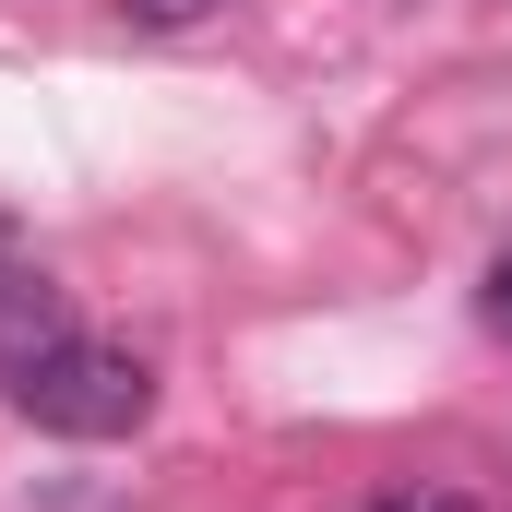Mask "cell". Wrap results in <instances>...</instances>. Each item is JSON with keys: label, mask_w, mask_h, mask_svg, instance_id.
I'll use <instances>...</instances> for the list:
<instances>
[{"label": "cell", "mask_w": 512, "mask_h": 512, "mask_svg": "<svg viewBox=\"0 0 512 512\" xmlns=\"http://www.w3.org/2000/svg\"><path fill=\"white\" fill-rule=\"evenodd\" d=\"M131 24H203V12H227V0H120Z\"/></svg>", "instance_id": "277c9868"}, {"label": "cell", "mask_w": 512, "mask_h": 512, "mask_svg": "<svg viewBox=\"0 0 512 512\" xmlns=\"http://www.w3.org/2000/svg\"><path fill=\"white\" fill-rule=\"evenodd\" d=\"M12 405L36 417V429H60V441H131L143 417H155V370L131 358V346H96V334H72L48 370H24Z\"/></svg>", "instance_id": "6da1fadb"}, {"label": "cell", "mask_w": 512, "mask_h": 512, "mask_svg": "<svg viewBox=\"0 0 512 512\" xmlns=\"http://www.w3.org/2000/svg\"><path fill=\"white\" fill-rule=\"evenodd\" d=\"M72 346V310H60V286L36 274V262H0V393L24 382V370H48Z\"/></svg>", "instance_id": "7a4b0ae2"}, {"label": "cell", "mask_w": 512, "mask_h": 512, "mask_svg": "<svg viewBox=\"0 0 512 512\" xmlns=\"http://www.w3.org/2000/svg\"><path fill=\"white\" fill-rule=\"evenodd\" d=\"M370 512H477V501H465V489H382Z\"/></svg>", "instance_id": "3957f363"}, {"label": "cell", "mask_w": 512, "mask_h": 512, "mask_svg": "<svg viewBox=\"0 0 512 512\" xmlns=\"http://www.w3.org/2000/svg\"><path fill=\"white\" fill-rule=\"evenodd\" d=\"M489 334H501V346H512V251L489 262Z\"/></svg>", "instance_id": "5b68a950"}]
</instances>
